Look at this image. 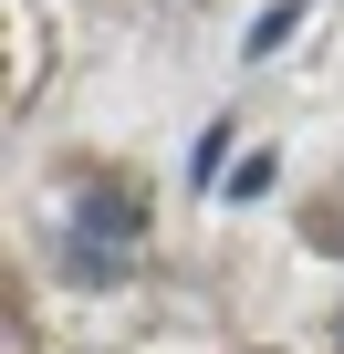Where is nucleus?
<instances>
[{"label": "nucleus", "instance_id": "1", "mask_svg": "<svg viewBox=\"0 0 344 354\" xmlns=\"http://www.w3.org/2000/svg\"><path fill=\"white\" fill-rule=\"evenodd\" d=\"M334 354H344V323H334Z\"/></svg>", "mask_w": 344, "mask_h": 354}]
</instances>
